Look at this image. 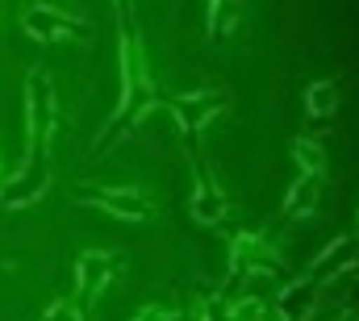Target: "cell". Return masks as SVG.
<instances>
[{"label": "cell", "instance_id": "obj_1", "mask_svg": "<svg viewBox=\"0 0 359 321\" xmlns=\"http://www.w3.org/2000/svg\"><path fill=\"white\" fill-rule=\"evenodd\" d=\"M29 125H34V146L29 155H46V142H50V125H55V92H50V80L42 71L29 76Z\"/></svg>", "mask_w": 359, "mask_h": 321}, {"label": "cell", "instance_id": "obj_2", "mask_svg": "<svg viewBox=\"0 0 359 321\" xmlns=\"http://www.w3.org/2000/svg\"><path fill=\"white\" fill-rule=\"evenodd\" d=\"M46 184H50V163H46V155H42V159L29 155L25 167L0 188V200H4V205H29V200H38V196L46 192Z\"/></svg>", "mask_w": 359, "mask_h": 321}, {"label": "cell", "instance_id": "obj_3", "mask_svg": "<svg viewBox=\"0 0 359 321\" xmlns=\"http://www.w3.org/2000/svg\"><path fill=\"white\" fill-rule=\"evenodd\" d=\"M217 109H222V96H209V92H192V96H176V100H172V113H176L180 130H184L188 138H192Z\"/></svg>", "mask_w": 359, "mask_h": 321}, {"label": "cell", "instance_id": "obj_4", "mask_svg": "<svg viewBox=\"0 0 359 321\" xmlns=\"http://www.w3.org/2000/svg\"><path fill=\"white\" fill-rule=\"evenodd\" d=\"M25 29H29L34 38L50 42V38H63V34L84 29V21H76V17H67V13H59V8H50V4H38V8L25 13Z\"/></svg>", "mask_w": 359, "mask_h": 321}, {"label": "cell", "instance_id": "obj_5", "mask_svg": "<svg viewBox=\"0 0 359 321\" xmlns=\"http://www.w3.org/2000/svg\"><path fill=\"white\" fill-rule=\"evenodd\" d=\"M113 254H100V250H88L80 263H76V280H80V296L84 301H92L96 292H100V284L113 275Z\"/></svg>", "mask_w": 359, "mask_h": 321}, {"label": "cell", "instance_id": "obj_6", "mask_svg": "<svg viewBox=\"0 0 359 321\" xmlns=\"http://www.w3.org/2000/svg\"><path fill=\"white\" fill-rule=\"evenodd\" d=\"M88 205L109 209V213H117V217H147V213H151V205H147L142 192H100V196H88Z\"/></svg>", "mask_w": 359, "mask_h": 321}, {"label": "cell", "instance_id": "obj_7", "mask_svg": "<svg viewBox=\"0 0 359 321\" xmlns=\"http://www.w3.org/2000/svg\"><path fill=\"white\" fill-rule=\"evenodd\" d=\"M305 109H309V117H334L339 113V83L334 80H322L309 88V96H305Z\"/></svg>", "mask_w": 359, "mask_h": 321}, {"label": "cell", "instance_id": "obj_8", "mask_svg": "<svg viewBox=\"0 0 359 321\" xmlns=\"http://www.w3.org/2000/svg\"><path fill=\"white\" fill-rule=\"evenodd\" d=\"M192 213H196V221H222L226 213H230V200L222 196V192H196L192 196Z\"/></svg>", "mask_w": 359, "mask_h": 321}, {"label": "cell", "instance_id": "obj_9", "mask_svg": "<svg viewBox=\"0 0 359 321\" xmlns=\"http://www.w3.org/2000/svg\"><path fill=\"white\" fill-rule=\"evenodd\" d=\"M292 155H297V163H301L305 175H318V171H322V146H318V142L301 138V142H292Z\"/></svg>", "mask_w": 359, "mask_h": 321}, {"label": "cell", "instance_id": "obj_10", "mask_svg": "<svg viewBox=\"0 0 359 321\" xmlns=\"http://www.w3.org/2000/svg\"><path fill=\"white\" fill-rule=\"evenodd\" d=\"M42 321H84V313H80L72 301H55V305L42 313Z\"/></svg>", "mask_w": 359, "mask_h": 321}, {"label": "cell", "instance_id": "obj_11", "mask_svg": "<svg viewBox=\"0 0 359 321\" xmlns=\"http://www.w3.org/2000/svg\"><path fill=\"white\" fill-rule=\"evenodd\" d=\"M134 321H172V313H168V309H142Z\"/></svg>", "mask_w": 359, "mask_h": 321}, {"label": "cell", "instance_id": "obj_12", "mask_svg": "<svg viewBox=\"0 0 359 321\" xmlns=\"http://www.w3.org/2000/svg\"><path fill=\"white\" fill-rule=\"evenodd\" d=\"M209 4H213V0H209Z\"/></svg>", "mask_w": 359, "mask_h": 321}]
</instances>
